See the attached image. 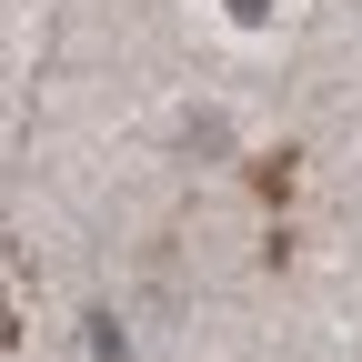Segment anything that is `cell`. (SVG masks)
Listing matches in <instances>:
<instances>
[{
	"label": "cell",
	"instance_id": "obj_1",
	"mask_svg": "<svg viewBox=\"0 0 362 362\" xmlns=\"http://www.w3.org/2000/svg\"><path fill=\"white\" fill-rule=\"evenodd\" d=\"M232 21H272V0H232Z\"/></svg>",
	"mask_w": 362,
	"mask_h": 362
}]
</instances>
